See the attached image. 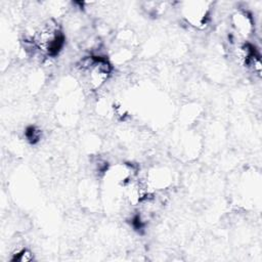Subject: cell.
<instances>
[{"label":"cell","instance_id":"4","mask_svg":"<svg viewBox=\"0 0 262 262\" xmlns=\"http://www.w3.org/2000/svg\"><path fill=\"white\" fill-rule=\"evenodd\" d=\"M231 24L235 33L243 39H248L254 30V23L250 13L238 10L231 15Z\"/></svg>","mask_w":262,"mask_h":262},{"label":"cell","instance_id":"5","mask_svg":"<svg viewBox=\"0 0 262 262\" xmlns=\"http://www.w3.org/2000/svg\"><path fill=\"white\" fill-rule=\"evenodd\" d=\"M33 259V255L29 250H21L20 252L17 253V255L13 258V260H17L20 262H27Z\"/></svg>","mask_w":262,"mask_h":262},{"label":"cell","instance_id":"1","mask_svg":"<svg viewBox=\"0 0 262 262\" xmlns=\"http://www.w3.org/2000/svg\"><path fill=\"white\" fill-rule=\"evenodd\" d=\"M32 43L36 49L45 55H57L64 44V35L60 25L54 19L42 23L33 34Z\"/></svg>","mask_w":262,"mask_h":262},{"label":"cell","instance_id":"3","mask_svg":"<svg viewBox=\"0 0 262 262\" xmlns=\"http://www.w3.org/2000/svg\"><path fill=\"white\" fill-rule=\"evenodd\" d=\"M211 3L207 1H186L181 4V14L187 24L204 28L209 18Z\"/></svg>","mask_w":262,"mask_h":262},{"label":"cell","instance_id":"2","mask_svg":"<svg viewBox=\"0 0 262 262\" xmlns=\"http://www.w3.org/2000/svg\"><path fill=\"white\" fill-rule=\"evenodd\" d=\"M80 74L90 90L99 89L111 76L112 66L101 56L90 55L80 60L78 64Z\"/></svg>","mask_w":262,"mask_h":262}]
</instances>
